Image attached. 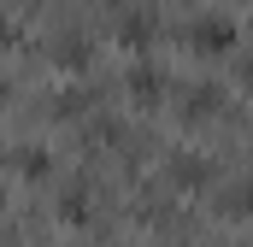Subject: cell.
<instances>
[{
  "instance_id": "6da1fadb",
  "label": "cell",
  "mask_w": 253,
  "mask_h": 247,
  "mask_svg": "<svg viewBox=\"0 0 253 247\" xmlns=\"http://www.w3.org/2000/svg\"><path fill=\"white\" fill-rule=\"evenodd\" d=\"M189 41L218 53V47H230V41H236V24H230L224 12H212V18H200V24H194V36H189Z\"/></svg>"
},
{
  "instance_id": "7a4b0ae2",
  "label": "cell",
  "mask_w": 253,
  "mask_h": 247,
  "mask_svg": "<svg viewBox=\"0 0 253 247\" xmlns=\"http://www.w3.org/2000/svg\"><path fill=\"white\" fill-rule=\"evenodd\" d=\"M171 177H177L183 188H206V183H212V159H200V153H177V159H171Z\"/></svg>"
},
{
  "instance_id": "3957f363",
  "label": "cell",
  "mask_w": 253,
  "mask_h": 247,
  "mask_svg": "<svg viewBox=\"0 0 253 247\" xmlns=\"http://www.w3.org/2000/svg\"><path fill=\"white\" fill-rule=\"evenodd\" d=\"M129 94H135V106H153V100L165 94V71H153V65H135V71H129Z\"/></svg>"
},
{
  "instance_id": "277c9868",
  "label": "cell",
  "mask_w": 253,
  "mask_h": 247,
  "mask_svg": "<svg viewBox=\"0 0 253 247\" xmlns=\"http://www.w3.org/2000/svg\"><path fill=\"white\" fill-rule=\"evenodd\" d=\"M53 59L71 65V71H83V65H88V41H83V36H65L59 47H53Z\"/></svg>"
},
{
  "instance_id": "5b68a950",
  "label": "cell",
  "mask_w": 253,
  "mask_h": 247,
  "mask_svg": "<svg viewBox=\"0 0 253 247\" xmlns=\"http://www.w3.org/2000/svg\"><path fill=\"white\" fill-rule=\"evenodd\" d=\"M59 212L71 218V224H83V218H88V194H83V183H77V188H71V194L59 200Z\"/></svg>"
},
{
  "instance_id": "8992f818",
  "label": "cell",
  "mask_w": 253,
  "mask_h": 247,
  "mask_svg": "<svg viewBox=\"0 0 253 247\" xmlns=\"http://www.w3.org/2000/svg\"><path fill=\"white\" fill-rule=\"evenodd\" d=\"M200 112H218V88H194L189 94V118H200Z\"/></svg>"
},
{
  "instance_id": "52a82bcc",
  "label": "cell",
  "mask_w": 253,
  "mask_h": 247,
  "mask_svg": "<svg viewBox=\"0 0 253 247\" xmlns=\"http://www.w3.org/2000/svg\"><path fill=\"white\" fill-rule=\"evenodd\" d=\"M147 30H153L147 18H124V41H129V47H141V41H147Z\"/></svg>"
},
{
  "instance_id": "ba28073f",
  "label": "cell",
  "mask_w": 253,
  "mask_h": 247,
  "mask_svg": "<svg viewBox=\"0 0 253 247\" xmlns=\"http://www.w3.org/2000/svg\"><path fill=\"white\" fill-rule=\"evenodd\" d=\"M230 212H253V183H242V188H230V200H224Z\"/></svg>"
},
{
  "instance_id": "9c48e42d",
  "label": "cell",
  "mask_w": 253,
  "mask_h": 247,
  "mask_svg": "<svg viewBox=\"0 0 253 247\" xmlns=\"http://www.w3.org/2000/svg\"><path fill=\"white\" fill-rule=\"evenodd\" d=\"M24 177H47V153H42V147L24 153Z\"/></svg>"
},
{
  "instance_id": "30bf717a",
  "label": "cell",
  "mask_w": 253,
  "mask_h": 247,
  "mask_svg": "<svg viewBox=\"0 0 253 247\" xmlns=\"http://www.w3.org/2000/svg\"><path fill=\"white\" fill-rule=\"evenodd\" d=\"M83 106H88V94H83V88H71V94H59V112H83Z\"/></svg>"
},
{
  "instance_id": "8fae6325",
  "label": "cell",
  "mask_w": 253,
  "mask_h": 247,
  "mask_svg": "<svg viewBox=\"0 0 253 247\" xmlns=\"http://www.w3.org/2000/svg\"><path fill=\"white\" fill-rule=\"evenodd\" d=\"M0 106H6V77H0Z\"/></svg>"
}]
</instances>
